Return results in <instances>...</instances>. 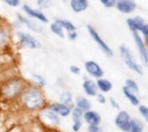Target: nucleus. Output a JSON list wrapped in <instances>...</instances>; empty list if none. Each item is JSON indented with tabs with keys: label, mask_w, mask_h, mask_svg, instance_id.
<instances>
[{
	"label": "nucleus",
	"mask_w": 148,
	"mask_h": 132,
	"mask_svg": "<svg viewBox=\"0 0 148 132\" xmlns=\"http://www.w3.org/2000/svg\"><path fill=\"white\" fill-rule=\"evenodd\" d=\"M21 102L28 110H36L39 108L43 101L42 93L36 87H29L21 93Z\"/></svg>",
	"instance_id": "f257e3e1"
},
{
	"label": "nucleus",
	"mask_w": 148,
	"mask_h": 132,
	"mask_svg": "<svg viewBox=\"0 0 148 132\" xmlns=\"http://www.w3.org/2000/svg\"><path fill=\"white\" fill-rule=\"evenodd\" d=\"M119 51H120L121 57L122 61H124L125 65L131 71L134 72L135 73H137L139 75H143V68H142L141 65H140L136 61L133 52L131 51V49L128 47H127L126 45L122 44L120 46Z\"/></svg>",
	"instance_id": "f03ea898"
},
{
	"label": "nucleus",
	"mask_w": 148,
	"mask_h": 132,
	"mask_svg": "<svg viewBox=\"0 0 148 132\" xmlns=\"http://www.w3.org/2000/svg\"><path fill=\"white\" fill-rule=\"evenodd\" d=\"M23 88V82L20 79H12L8 80L1 88L2 95L7 99H11L22 93Z\"/></svg>",
	"instance_id": "7ed1b4c3"
},
{
	"label": "nucleus",
	"mask_w": 148,
	"mask_h": 132,
	"mask_svg": "<svg viewBox=\"0 0 148 132\" xmlns=\"http://www.w3.org/2000/svg\"><path fill=\"white\" fill-rule=\"evenodd\" d=\"M87 29L88 32L89 34V35L91 36V38L93 39V41L97 44V46L100 48V49L108 57H112L114 55V51L113 49L110 48V46L102 39V37L101 36V35L99 34V32L96 30V29L95 27H93L92 25H88L87 26Z\"/></svg>",
	"instance_id": "20e7f679"
},
{
	"label": "nucleus",
	"mask_w": 148,
	"mask_h": 132,
	"mask_svg": "<svg viewBox=\"0 0 148 132\" xmlns=\"http://www.w3.org/2000/svg\"><path fill=\"white\" fill-rule=\"evenodd\" d=\"M132 34H133L134 42L138 50L139 56L141 61L144 63V65L148 67V47L145 44L144 40L139 32H134Z\"/></svg>",
	"instance_id": "39448f33"
},
{
	"label": "nucleus",
	"mask_w": 148,
	"mask_h": 132,
	"mask_svg": "<svg viewBox=\"0 0 148 132\" xmlns=\"http://www.w3.org/2000/svg\"><path fill=\"white\" fill-rule=\"evenodd\" d=\"M131 116L127 111H120L114 118V125L123 132H130L131 128Z\"/></svg>",
	"instance_id": "423d86ee"
},
{
	"label": "nucleus",
	"mask_w": 148,
	"mask_h": 132,
	"mask_svg": "<svg viewBox=\"0 0 148 132\" xmlns=\"http://www.w3.org/2000/svg\"><path fill=\"white\" fill-rule=\"evenodd\" d=\"M16 36L18 38L19 43L22 47L29 48V49H36L41 48V43L31 35L28 33H24L22 31H18L16 33Z\"/></svg>",
	"instance_id": "0eeeda50"
},
{
	"label": "nucleus",
	"mask_w": 148,
	"mask_h": 132,
	"mask_svg": "<svg viewBox=\"0 0 148 132\" xmlns=\"http://www.w3.org/2000/svg\"><path fill=\"white\" fill-rule=\"evenodd\" d=\"M84 67L87 73L94 79L97 80L102 78L104 75V71L102 67L95 61H87L84 64Z\"/></svg>",
	"instance_id": "6e6552de"
},
{
	"label": "nucleus",
	"mask_w": 148,
	"mask_h": 132,
	"mask_svg": "<svg viewBox=\"0 0 148 132\" xmlns=\"http://www.w3.org/2000/svg\"><path fill=\"white\" fill-rule=\"evenodd\" d=\"M115 9L125 15L132 14L137 8V3L135 0H116Z\"/></svg>",
	"instance_id": "1a4fd4ad"
},
{
	"label": "nucleus",
	"mask_w": 148,
	"mask_h": 132,
	"mask_svg": "<svg viewBox=\"0 0 148 132\" xmlns=\"http://www.w3.org/2000/svg\"><path fill=\"white\" fill-rule=\"evenodd\" d=\"M22 10L28 16L34 18V19H36L42 23H47L49 22L48 17L46 16V15L42 11H41L39 10L33 9L28 4H23L22 6Z\"/></svg>",
	"instance_id": "9d476101"
},
{
	"label": "nucleus",
	"mask_w": 148,
	"mask_h": 132,
	"mask_svg": "<svg viewBox=\"0 0 148 132\" xmlns=\"http://www.w3.org/2000/svg\"><path fill=\"white\" fill-rule=\"evenodd\" d=\"M83 112L81 109L78 107H75L71 111V115H72V119H73V131L75 132L79 131L82 128V118H83Z\"/></svg>",
	"instance_id": "9b49d317"
},
{
	"label": "nucleus",
	"mask_w": 148,
	"mask_h": 132,
	"mask_svg": "<svg viewBox=\"0 0 148 132\" xmlns=\"http://www.w3.org/2000/svg\"><path fill=\"white\" fill-rule=\"evenodd\" d=\"M83 119L88 125H99L101 122L100 114L97 112L91 110L83 112Z\"/></svg>",
	"instance_id": "f8f14e48"
},
{
	"label": "nucleus",
	"mask_w": 148,
	"mask_h": 132,
	"mask_svg": "<svg viewBox=\"0 0 148 132\" xmlns=\"http://www.w3.org/2000/svg\"><path fill=\"white\" fill-rule=\"evenodd\" d=\"M82 88H83L85 93L89 97H96V95L98 94V92H99L96 82L90 79H87L83 81Z\"/></svg>",
	"instance_id": "ddd939ff"
},
{
	"label": "nucleus",
	"mask_w": 148,
	"mask_h": 132,
	"mask_svg": "<svg viewBox=\"0 0 148 132\" xmlns=\"http://www.w3.org/2000/svg\"><path fill=\"white\" fill-rule=\"evenodd\" d=\"M17 21L19 22L20 24H23L25 25L29 29L34 31V32H41L42 30V28H41L40 25H38L37 23L32 22L31 20H29L28 17L17 13Z\"/></svg>",
	"instance_id": "4468645a"
},
{
	"label": "nucleus",
	"mask_w": 148,
	"mask_h": 132,
	"mask_svg": "<svg viewBox=\"0 0 148 132\" xmlns=\"http://www.w3.org/2000/svg\"><path fill=\"white\" fill-rule=\"evenodd\" d=\"M51 111L55 112L56 114L62 116V117H68L69 114H71V109L69 107L68 105H64L62 103H55L49 105V108Z\"/></svg>",
	"instance_id": "2eb2a0df"
},
{
	"label": "nucleus",
	"mask_w": 148,
	"mask_h": 132,
	"mask_svg": "<svg viewBox=\"0 0 148 132\" xmlns=\"http://www.w3.org/2000/svg\"><path fill=\"white\" fill-rule=\"evenodd\" d=\"M69 4L74 12L82 13L88 8L89 2L88 0H70Z\"/></svg>",
	"instance_id": "dca6fc26"
},
{
	"label": "nucleus",
	"mask_w": 148,
	"mask_h": 132,
	"mask_svg": "<svg viewBox=\"0 0 148 132\" xmlns=\"http://www.w3.org/2000/svg\"><path fill=\"white\" fill-rule=\"evenodd\" d=\"M95 82H96L98 90L102 93H108L113 89V83L108 79H104L102 77V78L97 79Z\"/></svg>",
	"instance_id": "f3484780"
},
{
	"label": "nucleus",
	"mask_w": 148,
	"mask_h": 132,
	"mask_svg": "<svg viewBox=\"0 0 148 132\" xmlns=\"http://www.w3.org/2000/svg\"><path fill=\"white\" fill-rule=\"evenodd\" d=\"M122 93L125 96V98L130 102V104L134 106H138L140 105V99L137 95V93L130 91L128 88H127L125 86L122 87Z\"/></svg>",
	"instance_id": "a211bd4d"
},
{
	"label": "nucleus",
	"mask_w": 148,
	"mask_h": 132,
	"mask_svg": "<svg viewBox=\"0 0 148 132\" xmlns=\"http://www.w3.org/2000/svg\"><path fill=\"white\" fill-rule=\"evenodd\" d=\"M41 116L43 119L49 120L53 125H58L60 123V118L58 117V114H56L55 112L51 111L50 109H48V110L42 112Z\"/></svg>",
	"instance_id": "6ab92c4d"
},
{
	"label": "nucleus",
	"mask_w": 148,
	"mask_h": 132,
	"mask_svg": "<svg viewBox=\"0 0 148 132\" xmlns=\"http://www.w3.org/2000/svg\"><path fill=\"white\" fill-rule=\"evenodd\" d=\"M76 107L81 109L82 112H87L91 108V102L83 96H78L75 99Z\"/></svg>",
	"instance_id": "aec40b11"
},
{
	"label": "nucleus",
	"mask_w": 148,
	"mask_h": 132,
	"mask_svg": "<svg viewBox=\"0 0 148 132\" xmlns=\"http://www.w3.org/2000/svg\"><path fill=\"white\" fill-rule=\"evenodd\" d=\"M49 29H50V31H51L53 34H55L56 35L59 36L60 38H64V37H65L64 29H63L59 23H57L56 21L50 24Z\"/></svg>",
	"instance_id": "412c9836"
},
{
	"label": "nucleus",
	"mask_w": 148,
	"mask_h": 132,
	"mask_svg": "<svg viewBox=\"0 0 148 132\" xmlns=\"http://www.w3.org/2000/svg\"><path fill=\"white\" fill-rule=\"evenodd\" d=\"M56 22L57 23H59V24H60L66 31H68V32L76 30L75 25L72 22H70V21H69V20L57 18V19H56Z\"/></svg>",
	"instance_id": "4be33fe9"
},
{
	"label": "nucleus",
	"mask_w": 148,
	"mask_h": 132,
	"mask_svg": "<svg viewBox=\"0 0 148 132\" xmlns=\"http://www.w3.org/2000/svg\"><path fill=\"white\" fill-rule=\"evenodd\" d=\"M144 124L138 118H131V128L130 132H143Z\"/></svg>",
	"instance_id": "5701e85b"
},
{
	"label": "nucleus",
	"mask_w": 148,
	"mask_h": 132,
	"mask_svg": "<svg viewBox=\"0 0 148 132\" xmlns=\"http://www.w3.org/2000/svg\"><path fill=\"white\" fill-rule=\"evenodd\" d=\"M125 86L127 88H128L130 91H132V92H134L135 93H139V92H140L138 83L133 79H127L125 80Z\"/></svg>",
	"instance_id": "b1692460"
},
{
	"label": "nucleus",
	"mask_w": 148,
	"mask_h": 132,
	"mask_svg": "<svg viewBox=\"0 0 148 132\" xmlns=\"http://www.w3.org/2000/svg\"><path fill=\"white\" fill-rule=\"evenodd\" d=\"M126 23H127V26L128 27L129 30L134 33V32H138V29H139V26H138V23L137 22L135 21V19L134 17H128L126 19Z\"/></svg>",
	"instance_id": "393cba45"
},
{
	"label": "nucleus",
	"mask_w": 148,
	"mask_h": 132,
	"mask_svg": "<svg viewBox=\"0 0 148 132\" xmlns=\"http://www.w3.org/2000/svg\"><path fill=\"white\" fill-rule=\"evenodd\" d=\"M72 102V94L69 92H64L60 95V103L69 105Z\"/></svg>",
	"instance_id": "a878e982"
},
{
	"label": "nucleus",
	"mask_w": 148,
	"mask_h": 132,
	"mask_svg": "<svg viewBox=\"0 0 148 132\" xmlns=\"http://www.w3.org/2000/svg\"><path fill=\"white\" fill-rule=\"evenodd\" d=\"M8 37H9V35H8L6 29L0 27V48L3 47L7 43Z\"/></svg>",
	"instance_id": "bb28decb"
},
{
	"label": "nucleus",
	"mask_w": 148,
	"mask_h": 132,
	"mask_svg": "<svg viewBox=\"0 0 148 132\" xmlns=\"http://www.w3.org/2000/svg\"><path fill=\"white\" fill-rule=\"evenodd\" d=\"M138 110H139L140 116L144 118V120L147 123H148V106L145 105H140Z\"/></svg>",
	"instance_id": "cd10ccee"
},
{
	"label": "nucleus",
	"mask_w": 148,
	"mask_h": 132,
	"mask_svg": "<svg viewBox=\"0 0 148 132\" xmlns=\"http://www.w3.org/2000/svg\"><path fill=\"white\" fill-rule=\"evenodd\" d=\"M32 80L38 86H44V85H45V80L39 74H33L32 75Z\"/></svg>",
	"instance_id": "c85d7f7f"
},
{
	"label": "nucleus",
	"mask_w": 148,
	"mask_h": 132,
	"mask_svg": "<svg viewBox=\"0 0 148 132\" xmlns=\"http://www.w3.org/2000/svg\"><path fill=\"white\" fill-rule=\"evenodd\" d=\"M99 1L104 7L108 9L114 8L116 3V0H99Z\"/></svg>",
	"instance_id": "c756f323"
},
{
	"label": "nucleus",
	"mask_w": 148,
	"mask_h": 132,
	"mask_svg": "<svg viewBox=\"0 0 148 132\" xmlns=\"http://www.w3.org/2000/svg\"><path fill=\"white\" fill-rule=\"evenodd\" d=\"M51 0H37V4L42 9L49 8L51 5Z\"/></svg>",
	"instance_id": "7c9ffc66"
},
{
	"label": "nucleus",
	"mask_w": 148,
	"mask_h": 132,
	"mask_svg": "<svg viewBox=\"0 0 148 132\" xmlns=\"http://www.w3.org/2000/svg\"><path fill=\"white\" fill-rule=\"evenodd\" d=\"M2 1L10 7H17L21 3L20 0H2Z\"/></svg>",
	"instance_id": "2f4dec72"
},
{
	"label": "nucleus",
	"mask_w": 148,
	"mask_h": 132,
	"mask_svg": "<svg viewBox=\"0 0 148 132\" xmlns=\"http://www.w3.org/2000/svg\"><path fill=\"white\" fill-rule=\"evenodd\" d=\"M139 33L140 35H142L143 36H147L148 35V23L146 22L140 29Z\"/></svg>",
	"instance_id": "473e14b6"
},
{
	"label": "nucleus",
	"mask_w": 148,
	"mask_h": 132,
	"mask_svg": "<svg viewBox=\"0 0 148 132\" xmlns=\"http://www.w3.org/2000/svg\"><path fill=\"white\" fill-rule=\"evenodd\" d=\"M96 99H97V102L100 103V104H101V105L106 104L107 101H108L106 96H105L102 93H98V94L96 95Z\"/></svg>",
	"instance_id": "72a5a7b5"
},
{
	"label": "nucleus",
	"mask_w": 148,
	"mask_h": 132,
	"mask_svg": "<svg viewBox=\"0 0 148 132\" xmlns=\"http://www.w3.org/2000/svg\"><path fill=\"white\" fill-rule=\"evenodd\" d=\"M69 71L71 72V73L75 74V75H79L81 74V68L75 65H71L69 67Z\"/></svg>",
	"instance_id": "f704fd0d"
},
{
	"label": "nucleus",
	"mask_w": 148,
	"mask_h": 132,
	"mask_svg": "<svg viewBox=\"0 0 148 132\" xmlns=\"http://www.w3.org/2000/svg\"><path fill=\"white\" fill-rule=\"evenodd\" d=\"M108 100H109V104L111 105V106L113 108L117 109V110H120V105H119V103L117 102V100L114 97H110Z\"/></svg>",
	"instance_id": "c9c22d12"
},
{
	"label": "nucleus",
	"mask_w": 148,
	"mask_h": 132,
	"mask_svg": "<svg viewBox=\"0 0 148 132\" xmlns=\"http://www.w3.org/2000/svg\"><path fill=\"white\" fill-rule=\"evenodd\" d=\"M67 36H68L69 40H70V41H75V40H76V39H77V37H78V34H77L76 30L69 31V32H68Z\"/></svg>",
	"instance_id": "e433bc0d"
},
{
	"label": "nucleus",
	"mask_w": 148,
	"mask_h": 132,
	"mask_svg": "<svg viewBox=\"0 0 148 132\" xmlns=\"http://www.w3.org/2000/svg\"><path fill=\"white\" fill-rule=\"evenodd\" d=\"M88 132H101L99 125H88Z\"/></svg>",
	"instance_id": "4c0bfd02"
},
{
	"label": "nucleus",
	"mask_w": 148,
	"mask_h": 132,
	"mask_svg": "<svg viewBox=\"0 0 148 132\" xmlns=\"http://www.w3.org/2000/svg\"><path fill=\"white\" fill-rule=\"evenodd\" d=\"M143 40H144V42L145 44L148 47V35L147 36H143Z\"/></svg>",
	"instance_id": "58836bf2"
},
{
	"label": "nucleus",
	"mask_w": 148,
	"mask_h": 132,
	"mask_svg": "<svg viewBox=\"0 0 148 132\" xmlns=\"http://www.w3.org/2000/svg\"><path fill=\"white\" fill-rule=\"evenodd\" d=\"M62 1H64V2H65V1H66V0H62Z\"/></svg>",
	"instance_id": "ea45409f"
}]
</instances>
